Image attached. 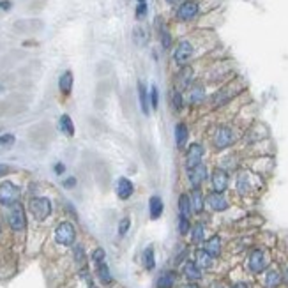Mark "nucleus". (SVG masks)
I'll list each match as a JSON object with an SVG mask.
<instances>
[{
	"mask_svg": "<svg viewBox=\"0 0 288 288\" xmlns=\"http://www.w3.org/2000/svg\"><path fill=\"white\" fill-rule=\"evenodd\" d=\"M74 262H76L81 269H85L87 258H85V249H83V246H74Z\"/></svg>",
	"mask_w": 288,
	"mask_h": 288,
	"instance_id": "31",
	"label": "nucleus"
},
{
	"mask_svg": "<svg viewBox=\"0 0 288 288\" xmlns=\"http://www.w3.org/2000/svg\"><path fill=\"white\" fill-rule=\"evenodd\" d=\"M191 80H193V71H191V68H182V71L177 74V85H179V89L189 87L191 85Z\"/></svg>",
	"mask_w": 288,
	"mask_h": 288,
	"instance_id": "21",
	"label": "nucleus"
},
{
	"mask_svg": "<svg viewBox=\"0 0 288 288\" xmlns=\"http://www.w3.org/2000/svg\"><path fill=\"white\" fill-rule=\"evenodd\" d=\"M117 194L120 200H127L131 198V194L135 193V186H133V182H131L129 179H126V177H120V179L117 180Z\"/></svg>",
	"mask_w": 288,
	"mask_h": 288,
	"instance_id": "13",
	"label": "nucleus"
},
{
	"mask_svg": "<svg viewBox=\"0 0 288 288\" xmlns=\"http://www.w3.org/2000/svg\"><path fill=\"white\" fill-rule=\"evenodd\" d=\"M138 96H140V104H142V112L147 115L149 113V101H147V87L144 85V81L138 83Z\"/></svg>",
	"mask_w": 288,
	"mask_h": 288,
	"instance_id": "26",
	"label": "nucleus"
},
{
	"mask_svg": "<svg viewBox=\"0 0 288 288\" xmlns=\"http://www.w3.org/2000/svg\"><path fill=\"white\" fill-rule=\"evenodd\" d=\"M11 171V168L7 167V165H0V177H4V175H7Z\"/></svg>",
	"mask_w": 288,
	"mask_h": 288,
	"instance_id": "43",
	"label": "nucleus"
},
{
	"mask_svg": "<svg viewBox=\"0 0 288 288\" xmlns=\"http://www.w3.org/2000/svg\"><path fill=\"white\" fill-rule=\"evenodd\" d=\"M55 240H57L60 246H72L74 240H76V230H74V226H72L69 221L60 223V225L55 228Z\"/></svg>",
	"mask_w": 288,
	"mask_h": 288,
	"instance_id": "1",
	"label": "nucleus"
},
{
	"mask_svg": "<svg viewBox=\"0 0 288 288\" xmlns=\"http://www.w3.org/2000/svg\"><path fill=\"white\" fill-rule=\"evenodd\" d=\"M165 211V205H163V200L159 196H150L149 200V214L152 219H158L159 216Z\"/></svg>",
	"mask_w": 288,
	"mask_h": 288,
	"instance_id": "18",
	"label": "nucleus"
},
{
	"mask_svg": "<svg viewBox=\"0 0 288 288\" xmlns=\"http://www.w3.org/2000/svg\"><path fill=\"white\" fill-rule=\"evenodd\" d=\"M59 89L64 96H69L72 90V72L71 71H66L62 72V76L59 80Z\"/></svg>",
	"mask_w": 288,
	"mask_h": 288,
	"instance_id": "19",
	"label": "nucleus"
},
{
	"mask_svg": "<svg viewBox=\"0 0 288 288\" xmlns=\"http://www.w3.org/2000/svg\"><path fill=\"white\" fill-rule=\"evenodd\" d=\"M150 101H152V108L158 110V101H159V96H158V87L154 85L150 89Z\"/></svg>",
	"mask_w": 288,
	"mask_h": 288,
	"instance_id": "38",
	"label": "nucleus"
},
{
	"mask_svg": "<svg viewBox=\"0 0 288 288\" xmlns=\"http://www.w3.org/2000/svg\"><path fill=\"white\" fill-rule=\"evenodd\" d=\"M214 288H223V285H216V287H214Z\"/></svg>",
	"mask_w": 288,
	"mask_h": 288,
	"instance_id": "49",
	"label": "nucleus"
},
{
	"mask_svg": "<svg viewBox=\"0 0 288 288\" xmlns=\"http://www.w3.org/2000/svg\"><path fill=\"white\" fill-rule=\"evenodd\" d=\"M64 171H66V167H64L62 163H57V165H55V173L60 175V173H64Z\"/></svg>",
	"mask_w": 288,
	"mask_h": 288,
	"instance_id": "42",
	"label": "nucleus"
},
{
	"mask_svg": "<svg viewBox=\"0 0 288 288\" xmlns=\"http://www.w3.org/2000/svg\"><path fill=\"white\" fill-rule=\"evenodd\" d=\"M140 2H145V0H140Z\"/></svg>",
	"mask_w": 288,
	"mask_h": 288,
	"instance_id": "51",
	"label": "nucleus"
},
{
	"mask_svg": "<svg viewBox=\"0 0 288 288\" xmlns=\"http://www.w3.org/2000/svg\"><path fill=\"white\" fill-rule=\"evenodd\" d=\"M205 203H207L214 212H221V211H226V209H228V202H226V198L223 196V193H216V191L207 194Z\"/></svg>",
	"mask_w": 288,
	"mask_h": 288,
	"instance_id": "11",
	"label": "nucleus"
},
{
	"mask_svg": "<svg viewBox=\"0 0 288 288\" xmlns=\"http://www.w3.org/2000/svg\"><path fill=\"white\" fill-rule=\"evenodd\" d=\"M248 267L251 272H255V274L262 272V270L267 267L265 253L262 251V249H255V251H251V255H249V258H248Z\"/></svg>",
	"mask_w": 288,
	"mask_h": 288,
	"instance_id": "7",
	"label": "nucleus"
},
{
	"mask_svg": "<svg viewBox=\"0 0 288 288\" xmlns=\"http://www.w3.org/2000/svg\"><path fill=\"white\" fill-rule=\"evenodd\" d=\"M191 57H193V45L189 41H180L179 45H177L175 51H173V60L179 66H186Z\"/></svg>",
	"mask_w": 288,
	"mask_h": 288,
	"instance_id": "6",
	"label": "nucleus"
},
{
	"mask_svg": "<svg viewBox=\"0 0 288 288\" xmlns=\"http://www.w3.org/2000/svg\"><path fill=\"white\" fill-rule=\"evenodd\" d=\"M211 182H212V188H214L216 193H223V191L228 188V182H230L228 173H226L225 170H221V168H216V170L212 171Z\"/></svg>",
	"mask_w": 288,
	"mask_h": 288,
	"instance_id": "10",
	"label": "nucleus"
},
{
	"mask_svg": "<svg viewBox=\"0 0 288 288\" xmlns=\"http://www.w3.org/2000/svg\"><path fill=\"white\" fill-rule=\"evenodd\" d=\"M171 106H173V110H177V112L182 108V96H180L179 89L171 90Z\"/></svg>",
	"mask_w": 288,
	"mask_h": 288,
	"instance_id": "32",
	"label": "nucleus"
},
{
	"mask_svg": "<svg viewBox=\"0 0 288 288\" xmlns=\"http://www.w3.org/2000/svg\"><path fill=\"white\" fill-rule=\"evenodd\" d=\"M159 32H161V45L165 46V48H170V45H171L170 32H168L167 28H163V27H159Z\"/></svg>",
	"mask_w": 288,
	"mask_h": 288,
	"instance_id": "35",
	"label": "nucleus"
},
{
	"mask_svg": "<svg viewBox=\"0 0 288 288\" xmlns=\"http://www.w3.org/2000/svg\"><path fill=\"white\" fill-rule=\"evenodd\" d=\"M281 279H283L281 272H278V270H269L265 274V279H264V285H265V288H276L281 283Z\"/></svg>",
	"mask_w": 288,
	"mask_h": 288,
	"instance_id": "23",
	"label": "nucleus"
},
{
	"mask_svg": "<svg viewBox=\"0 0 288 288\" xmlns=\"http://www.w3.org/2000/svg\"><path fill=\"white\" fill-rule=\"evenodd\" d=\"M189 230H191V223H189V217L179 216V234L180 235H186Z\"/></svg>",
	"mask_w": 288,
	"mask_h": 288,
	"instance_id": "33",
	"label": "nucleus"
},
{
	"mask_svg": "<svg viewBox=\"0 0 288 288\" xmlns=\"http://www.w3.org/2000/svg\"><path fill=\"white\" fill-rule=\"evenodd\" d=\"M145 14H147V4L142 2V4L136 7V18H144Z\"/></svg>",
	"mask_w": 288,
	"mask_h": 288,
	"instance_id": "41",
	"label": "nucleus"
},
{
	"mask_svg": "<svg viewBox=\"0 0 288 288\" xmlns=\"http://www.w3.org/2000/svg\"><path fill=\"white\" fill-rule=\"evenodd\" d=\"M175 281H177L175 270H165V272L159 274L158 281H156V287L158 288H171L173 285H175Z\"/></svg>",
	"mask_w": 288,
	"mask_h": 288,
	"instance_id": "14",
	"label": "nucleus"
},
{
	"mask_svg": "<svg viewBox=\"0 0 288 288\" xmlns=\"http://www.w3.org/2000/svg\"><path fill=\"white\" fill-rule=\"evenodd\" d=\"M193 214V209H191V202H189L188 194H182L179 198V216L189 217Z\"/></svg>",
	"mask_w": 288,
	"mask_h": 288,
	"instance_id": "24",
	"label": "nucleus"
},
{
	"mask_svg": "<svg viewBox=\"0 0 288 288\" xmlns=\"http://www.w3.org/2000/svg\"><path fill=\"white\" fill-rule=\"evenodd\" d=\"M30 212L32 216L36 217L37 221H45L46 217L51 214V202L45 196H37V198L30 200Z\"/></svg>",
	"mask_w": 288,
	"mask_h": 288,
	"instance_id": "3",
	"label": "nucleus"
},
{
	"mask_svg": "<svg viewBox=\"0 0 288 288\" xmlns=\"http://www.w3.org/2000/svg\"><path fill=\"white\" fill-rule=\"evenodd\" d=\"M202 159H203V147L198 144H193L189 145L188 152H186V165L188 168H194L202 165Z\"/></svg>",
	"mask_w": 288,
	"mask_h": 288,
	"instance_id": "8",
	"label": "nucleus"
},
{
	"mask_svg": "<svg viewBox=\"0 0 288 288\" xmlns=\"http://www.w3.org/2000/svg\"><path fill=\"white\" fill-rule=\"evenodd\" d=\"M7 221H9V226L14 232L25 230V226H27V216H25V209H23L22 203L11 205L9 214H7Z\"/></svg>",
	"mask_w": 288,
	"mask_h": 288,
	"instance_id": "2",
	"label": "nucleus"
},
{
	"mask_svg": "<svg viewBox=\"0 0 288 288\" xmlns=\"http://www.w3.org/2000/svg\"><path fill=\"white\" fill-rule=\"evenodd\" d=\"M59 127L62 133H66L68 136H72L74 135V126H72V120L69 115H62L60 117V122H59Z\"/></svg>",
	"mask_w": 288,
	"mask_h": 288,
	"instance_id": "27",
	"label": "nucleus"
},
{
	"mask_svg": "<svg viewBox=\"0 0 288 288\" xmlns=\"http://www.w3.org/2000/svg\"><path fill=\"white\" fill-rule=\"evenodd\" d=\"M203 249H205V251H207L212 258L219 257L221 255V237L219 235H212L207 242H205V248Z\"/></svg>",
	"mask_w": 288,
	"mask_h": 288,
	"instance_id": "16",
	"label": "nucleus"
},
{
	"mask_svg": "<svg viewBox=\"0 0 288 288\" xmlns=\"http://www.w3.org/2000/svg\"><path fill=\"white\" fill-rule=\"evenodd\" d=\"M14 144V136L13 135H2L0 136V147H4V145H13Z\"/></svg>",
	"mask_w": 288,
	"mask_h": 288,
	"instance_id": "39",
	"label": "nucleus"
},
{
	"mask_svg": "<svg viewBox=\"0 0 288 288\" xmlns=\"http://www.w3.org/2000/svg\"><path fill=\"white\" fill-rule=\"evenodd\" d=\"M0 7H2V9H11V2H0Z\"/></svg>",
	"mask_w": 288,
	"mask_h": 288,
	"instance_id": "45",
	"label": "nucleus"
},
{
	"mask_svg": "<svg viewBox=\"0 0 288 288\" xmlns=\"http://www.w3.org/2000/svg\"><path fill=\"white\" fill-rule=\"evenodd\" d=\"M144 265L147 270H152L156 267V257H154V248L149 246V248H145L144 251Z\"/></svg>",
	"mask_w": 288,
	"mask_h": 288,
	"instance_id": "28",
	"label": "nucleus"
},
{
	"mask_svg": "<svg viewBox=\"0 0 288 288\" xmlns=\"http://www.w3.org/2000/svg\"><path fill=\"white\" fill-rule=\"evenodd\" d=\"M97 267V276H99V279L103 281L104 285H108L112 283V272H110L108 265H106V262H103V264H99V265H96Z\"/></svg>",
	"mask_w": 288,
	"mask_h": 288,
	"instance_id": "30",
	"label": "nucleus"
},
{
	"mask_svg": "<svg viewBox=\"0 0 288 288\" xmlns=\"http://www.w3.org/2000/svg\"><path fill=\"white\" fill-rule=\"evenodd\" d=\"M188 140V127L184 124H177L175 126V144L177 147H182Z\"/></svg>",
	"mask_w": 288,
	"mask_h": 288,
	"instance_id": "29",
	"label": "nucleus"
},
{
	"mask_svg": "<svg viewBox=\"0 0 288 288\" xmlns=\"http://www.w3.org/2000/svg\"><path fill=\"white\" fill-rule=\"evenodd\" d=\"M104 249H101V248H97V249H94L92 251V262H94L96 265H99V264H103L104 262Z\"/></svg>",
	"mask_w": 288,
	"mask_h": 288,
	"instance_id": "34",
	"label": "nucleus"
},
{
	"mask_svg": "<svg viewBox=\"0 0 288 288\" xmlns=\"http://www.w3.org/2000/svg\"><path fill=\"white\" fill-rule=\"evenodd\" d=\"M232 288H249V287H248V285H246V283H235Z\"/></svg>",
	"mask_w": 288,
	"mask_h": 288,
	"instance_id": "47",
	"label": "nucleus"
},
{
	"mask_svg": "<svg viewBox=\"0 0 288 288\" xmlns=\"http://www.w3.org/2000/svg\"><path fill=\"white\" fill-rule=\"evenodd\" d=\"M198 4L193 2V0H188L184 4H180V7L177 9V16H179L182 22H191V20L198 14Z\"/></svg>",
	"mask_w": 288,
	"mask_h": 288,
	"instance_id": "9",
	"label": "nucleus"
},
{
	"mask_svg": "<svg viewBox=\"0 0 288 288\" xmlns=\"http://www.w3.org/2000/svg\"><path fill=\"white\" fill-rule=\"evenodd\" d=\"M135 41L138 45H145L147 43V34L144 28H135Z\"/></svg>",
	"mask_w": 288,
	"mask_h": 288,
	"instance_id": "36",
	"label": "nucleus"
},
{
	"mask_svg": "<svg viewBox=\"0 0 288 288\" xmlns=\"http://www.w3.org/2000/svg\"><path fill=\"white\" fill-rule=\"evenodd\" d=\"M212 260H214V258H212L211 255L205 251V249H198V251H196L194 264H196L200 269H211V267H212Z\"/></svg>",
	"mask_w": 288,
	"mask_h": 288,
	"instance_id": "20",
	"label": "nucleus"
},
{
	"mask_svg": "<svg viewBox=\"0 0 288 288\" xmlns=\"http://www.w3.org/2000/svg\"><path fill=\"white\" fill-rule=\"evenodd\" d=\"M89 288H97V287H94V285H90V287Z\"/></svg>",
	"mask_w": 288,
	"mask_h": 288,
	"instance_id": "50",
	"label": "nucleus"
},
{
	"mask_svg": "<svg viewBox=\"0 0 288 288\" xmlns=\"http://www.w3.org/2000/svg\"><path fill=\"white\" fill-rule=\"evenodd\" d=\"M189 202H191V209H193L194 214H200L205 207V198L200 189H193L191 191V196H189Z\"/></svg>",
	"mask_w": 288,
	"mask_h": 288,
	"instance_id": "15",
	"label": "nucleus"
},
{
	"mask_svg": "<svg viewBox=\"0 0 288 288\" xmlns=\"http://www.w3.org/2000/svg\"><path fill=\"white\" fill-rule=\"evenodd\" d=\"M237 186H239V191H240V193H248L249 191V184H248V180H246V177H240Z\"/></svg>",
	"mask_w": 288,
	"mask_h": 288,
	"instance_id": "40",
	"label": "nucleus"
},
{
	"mask_svg": "<svg viewBox=\"0 0 288 288\" xmlns=\"http://www.w3.org/2000/svg\"><path fill=\"white\" fill-rule=\"evenodd\" d=\"M285 279L288 281V267H287V270H285Z\"/></svg>",
	"mask_w": 288,
	"mask_h": 288,
	"instance_id": "48",
	"label": "nucleus"
},
{
	"mask_svg": "<svg viewBox=\"0 0 288 288\" xmlns=\"http://www.w3.org/2000/svg\"><path fill=\"white\" fill-rule=\"evenodd\" d=\"M203 97H205V89H203V85H193L191 87V90H189V101H191V104H198L203 101Z\"/></svg>",
	"mask_w": 288,
	"mask_h": 288,
	"instance_id": "22",
	"label": "nucleus"
},
{
	"mask_svg": "<svg viewBox=\"0 0 288 288\" xmlns=\"http://www.w3.org/2000/svg\"><path fill=\"white\" fill-rule=\"evenodd\" d=\"M18 198H20V189L13 182L5 180V182L0 184V203L2 205L11 207L14 203H18Z\"/></svg>",
	"mask_w": 288,
	"mask_h": 288,
	"instance_id": "4",
	"label": "nucleus"
},
{
	"mask_svg": "<svg viewBox=\"0 0 288 288\" xmlns=\"http://www.w3.org/2000/svg\"><path fill=\"white\" fill-rule=\"evenodd\" d=\"M74 184H76V179H74V177H69L68 180H64V186H66V188H72Z\"/></svg>",
	"mask_w": 288,
	"mask_h": 288,
	"instance_id": "44",
	"label": "nucleus"
},
{
	"mask_svg": "<svg viewBox=\"0 0 288 288\" xmlns=\"http://www.w3.org/2000/svg\"><path fill=\"white\" fill-rule=\"evenodd\" d=\"M129 225H131L129 217H122L120 223H119V235H126L127 230H129Z\"/></svg>",
	"mask_w": 288,
	"mask_h": 288,
	"instance_id": "37",
	"label": "nucleus"
},
{
	"mask_svg": "<svg viewBox=\"0 0 288 288\" xmlns=\"http://www.w3.org/2000/svg\"><path fill=\"white\" fill-rule=\"evenodd\" d=\"M179 288H198L194 283H186V285H180Z\"/></svg>",
	"mask_w": 288,
	"mask_h": 288,
	"instance_id": "46",
	"label": "nucleus"
},
{
	"mask_svg": "<svg viewBox=\"0 0 288 288\" xmlns=\"http://www.w3.org/2000/svg\"><path fill=\"white\" fill-rule=\"evenodd\" d=\"M184 276L191 281V283H194V281H198V279H202V269H200L194 262H186L184 265Z\"/></svg>",
	"mask_w": 288,
	"mask_h": 288,
	"instance_id": "17",
	"label": "nucleus"
},
{
	"mask_svg": "<svg viewBox=\"0 0 288 288\" xmlns=\"http://www.w3.org/2000/svg\"><path fill=\"white\" fill-rule=\"evenodd\" d=\"M207 175H209V171L205 165H198V167H194V168H189V182H191V186H193L194 189L200 188V184L207 179Z\"/></svg>",
	"mask_w": 288,
	"mask_h": 288,
	"instance_id": "12",
	"label": "nucleus"
},
{
	"mask_svg": "<svg viewBox=\"0 0 288 288\" xmlns=\"http://www.w3.org/2000/svg\"><path fill=\"white\" fill-rule=\"evenodd\" d=\"M191 240L194 244H200L205 240V228H203L202 223H196V225L191 226Z\"/></svg>",
	"mask_w": 288,
	"mask_h": 288,
	"instance_id": "25",
	"label": "nucleus"
},
{
	"mask_svg": "<svg viewBox=\"0 0 288 288\" xmlns=\"http://www.w3.org/2000/svg\"><path fill=\"white\" fill-rule=\"evenodd\" d=\"M235 144V133L230 127L221 126L214 135V147L216 149H226L230 145Z\"/></svg>",
	"mask_w": 288,
	"mask_h": 288,
	"instance_id": "5",
	"label": "nucleus"
}]
</instances>
